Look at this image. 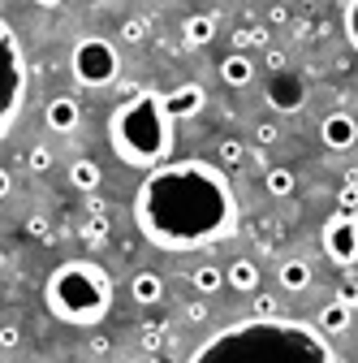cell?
Returning <instances> with one entry per match:
<instances>
[{
  "label": "cell",
  "instance_id": "4fadbf2b",
  "mask_svg": "<svg viewBox=\"0 0 358 363\" xmlns=\"http://www.w3.org/2000/svg\"><path fill=\"white\" fill-rule=\"evenodd\" d=\"M220 82L225 86H250L255 82V61L246 52H229L225 61H220Z\"/></svg>",
  "mask_w": 358,
  "mask_h": 363
},
{
  "label": "cell",
  "instance_id": "5bb4252c",
  "mask_svg": "<svg viewBox=\"0 0 358 363\" xmlns=\"http://www.w3.org/2000/svg\"><path fill=\"white\" fill-rule=\"evenodd\" d=\"M182 39L190 43V48H207V43L216 39V13H190L182 22Z\"/></svg>",
  "mask_w": 358,
  "mask_h": 363
},
{
  "label": "cell",
  "instance_id": "44dd1931",
  "mask_svg": "<svg viewBox=\"0 0 358 363\" xmlns=\"http://www.w3.org/2000/svg\"><path fill=\"white\" fill-rule=\"evenodd\" d=\"M267 43V30L263 26H246V30H233V52H246V48H263Z\"/></svg>",
  "mask_w": 358,
  "mask_h": 363
},
{
  "label": "cell",
  "instance_id": "7402d4cb",
  "mask_svg": "<svg viewBox=\"0 0 358 363\" xmlns=\"http://www.w3.org/2000/svg\"><path fill=\"white\" fill-rule=\"evenodd\" d=\"M337 212H358V173H350L345 186L337 191Z\"/></svg>",
  "mask_w": 358,
  "mask_h": 363
},
{
  "label": "cell",
  "instance_id": "9c48e42d",
  "mask_svg": "<svg viewBox=\"0 0 358 363\" xmlns=\"http://www.w3.org/2000/svg\"><path fill=\"white\" fill-rule=\"evenodd\" d=\"M320 139H324L328 152H350V147L358 143V121H354L350 113H328V117L320 121Z\"/></svg>",
  "mask_w": 358,
  "mask_h": 363
},
{
  "label": "cell",
  "instance_id": "1f68e13d",
  "mask_svg": "<svg viewBox=\"0 0 358 363\" xmlns=\"http://www.w3.org/2000/svg\"><path fill=\"white\" fill-rule=\"evenodd\" d=\"M143 346H147V350H160V346H164V333H160V329H143Z\"/></svg>",
  "mask_w": 358,
  "mask_h": 363
},
{
  "label": "cell",
  "instance_id": "f546056e",
  "mask_svg": "<svg viewBox=\"0 0 358 363\" xmlns=\"http://www.w3.org/2000/svg\"><path fill=\"white\" fill-rule=\"evenodd\" d=\"M337 298H341L345 307H358V281H354V277H345V281H341V290H337Z\"/></svg>",
  "mask_w": 358,
  "mask_h": 363
},
{
  "label": "cell",
  "instance_id": "277c9868",
  "mask_svg": "<svg viewBox=\"0 0 358 363\" xmlns=\"http://www.w3.org/2000/svg\"><path fill=\"white\" fill-rule=\"evenodd\" d=\"M43 303L57 320L91 329L112 311V277L91 259H65L52 268L48 286H43Z\"/></svg>",
  "mask_w": 358,
  "mask_h": 363
},
{
  "label": "cell",
  "instance_id": "603a6c76",
  "mask_svg": "<svg viewBox=\"0 0 358 363\" xmlns=\"http://www.w3.org/2000/svg\"><path fill=\"white\" fill-rule=\"evenodd\" d=\"M216 160L225 164V169H233V164H242V160H246V147H242L238 139H225V143L216 147Z\"/></svg>",
  "mask_w": 358,
  "mask_h": 363
},
{
  "label": "cell",
  "instance_id": "ffe728a7",
  "mask_svg": "<svg viewBox=\"0 0 358 363\" xmlns=\"http://www.w3.org/2000/svg\"><path fill=\"white\" fill-rule=\"evenodd\" d=\"M190 286H195L199 294H216L220 286H229V281H225V268H216V264H199V268L190 272Z\"/></svg>",
  "mask_w": 358,
  "mask_h": 363
},
{
  "label": "cell",
  "instance_id": "83f0119b",
  "mask_svg": "<svg viewBox=\"0 0 358 363\" xmlns=\"http://www.w3.org/2000/svg\"><path fill=\"white\" fill-rule=\"evenodd\" d=\"M250 311L259 315V320H272V315H277V298H272V294H255Z\"/></svg>",
  "mask_w": 358,
  "mask_h": 363
},
{
  "label": "cell",
  "instance_id": "74e56055",
  "mask_svg": "<svg viewBox=\"0 0 358 363\" xmlns=\"http://www.w3.org/2000/svg\"><path fill=\"white\" fill-rule=\"evenodd\" d=\"M156 363H173V359H156Z\"/></svg>",
  "mask_w": 358,
  "mask_h": 363
},
{
  "label": "cell",
  "instance_id": "8d00e7d4",
  "mask_svg": "<svg viewBox=\"0 0 358 363\" xmlns=\"http://www.w3.org/2000/svg\"><path fill=\"white\" fill-rule=\"evenodd\" d=\"M35 5H39V9H57V5H61V0H35Z\"/></svg>",
  "mask_w": 358,
  "mask_h": 363
},
{
  "label": "cell",
  "instance_id": "ba28073f",
  "mask_svg": "<svg viewBox=\"0 0 358 363\" xmlns=\"http://www.w3.org/2000/svg\"><path fill=\"white\" fill-rule=\"evenodd\" d=\"M263 100L272 104L277 113H298V108L306 104V82H302V74H294V69H277L272 78H267Z\"/></svg>",
  "mask_w": 358,
  "mask_h": 363
},
{
  "label": "cell",
  "instance_id": "30bf717a",
  "mask_svg": "<svg viewBox=\"0 0 358 363\" xmlns=\"http://www.w3.org/2000/svg\"><path fill=\"white\" fill-rule=\"evenodd\" d=\"M203 100H207V91L199 82H182V86H173L168 96H164V108H168L173 121H186V117L203 113Z\"/></svg>",
  "mask_w": 358,
  "mask_h": 363
},
{
  "label": "cell",
  "instance_id": "2e32d148",
  "mask_svg": "<svg viewBox=\"0 0 358 363\" xmlns=\"http://www.w3.org/2000/svg\"><path fill=\"white\" fill-rule=\"evenodd\" d=\"M277 281H281L285 294H302V290L311 286V264H306V259H285V264L277 268Z\"/></svg>",
  "mask_w": 358,
  "mask_h": 363
},
{
  "label": "cell",
  "instance_id": "9a60e30c",
  "mask_svg": "<svg viewBox=\"0 0 358 363\" xmlns=\"http://www.w3.org/2000/svg\"><path fill=\"white\" fill-rule=\"evenodd\" d=\"M225 281L238 290V294H255L259 290V264L255 259H233L225 268Z\"/></svg>",
  "mask_w": 358,
  "mask_h": 363
},
{
  "label": "cell",
  "instance_id": "d4e9b609",
  "mask_svg": "<svg viewBox=\"0 0 358 363\" xmlns=\"http://www.w3.org/2000/svg\"><path fill=\"white\" fill-rule=\"evenodd\" d=\"M147 30H151L147 18H125V22H121V39H129V43H143Z\"/></svg>",
  "mask_w": 358,
  "mask_h": 363
},
{
  "label": "cell",
  "instance_id": "5b68a950",
  "mask_svg": "<svg viewBox=\"0 0 358 363\" xmlns=\"http://www.w3.org/2000/svg\"><path fill=\"white\" fill-rule=\"evenodd\" d=\"M69 74H74V82L86 86V91L112 86L117 74H121V52L112 48V39L86 35V39L74 43V52H69Z\"/></svg>",
  "mask_w": 358,
  "mask_h": 363
},
{
  "label": "cell",
  "instance_id": "484cf974",
  "mask_svg": "<svg viewBox=\"0 0 358 363\" xmlns=\"http://www.w3.org/2000/svg\"><path fill=\"white\" fill-rule=\"evenodd\" d=\"M26 164H30V173H48L52 169V152L48 147H30L26 152Z\"/></svg>",
  "mask_w": 358,
  "mask_h": 363
},
{
  "label": "cell",
  "instance_id": "e575fe53",
  "mask_svg": "<svg viewBox=\"0 0 358 363\" xmlns=\"http://www.w3.org/2000/svg\"><path fill=\"white\" fill-rule=\"evenodd\" d=\"M0 346H5V350L18 346V329H13V325H5V333H0Z\"/></svg>",
  "mask_w": 358,
  "mask_h": 363
},
{
  "label": "cell",
  "instance_id": "52a82bcc",
  "mask_svg": "<svg viewBox=\"0 0 358 363\" xmlns=\"http://www.w3.org/2000/svg\"><path fill=\"white\" fill-rule=\"evenodd\" d=\"M5 35V57H9V96H5V117H0V130H13L18 113H22V100H26V57H22V43L13 35V26H0Z\"/></svg>",
  "mask_w": 358,
  "mask_h": 363
},
{
  "label": "cell",
  "instance_id": "6da1fadb",
  "mask_svg": "<svg viewBox=\"0 0 358 363\" xmlns=\"http://www.w3.org/2000/svg\"><path fill=\"white\" fill-rule=\"evenodd\" d=\"M134 225L160 251H199L238 230V199L225 169L207 160H173L134 191Z\"/></svg>",
  "mask_w": 358,
  "mask_h": 363
},
{
  "label": "cell",
  "instance_id": "3957f363",
  "mask_svg": "<svg viewBox=\"0 0 358 363\" xmlns=\"http://www.w3.org/2000/svg\"><path fill=\"white\" fill-rule=\"evenodd\" d=\"M108 143L129 169H160L173 152V117L164 108V96L134 91L129 100H121L108 117Z\"/></svg>",
  "mask_w": 358,
  "mask_h": 363
},
{
  "label": "cell",
  "instance_id": "f1b7e54d",
  "mask_svg": "<svg viewBox=\"0 0 358 363\" xmlns=\"http://www.w3.org/2000/svg\"><path fill=\"white\" fill-rule=\"evenodd\" d=\"M277 139H281V130H277L272 121H259V125H255V143H259V147H272Z\"/></svg>",
  "mask_w": 358,
  "mask_h": 363
},
{
  "label": "cell",
  "instance_id": "d6a6232c",
  "mask_svg": "<svg viewBox=\"0 0 358 363\" xmlns=\"http://www.w3.org/2000/svg\"><path fill=\"white\" fill-rule=\"evenodd\" d=\"M267 22H272V26H285V22H289L285 5H272V9H267Z\"/></svg>",
  "mask_w": 358,
  "mask_h": 363
},
{
  "label": "cell",
  "instance_id": "d6986e66",
  "mask_svg": "<svg viewBox=\"0 0 358 363\" xmlns=\"http://www.w3.org/2000/svg\"><path fill=\"white\" fill-rule=\"evenodd\" d=\"M263 186H267V195H277V199H289L294 191H298V177H294V169H267L263 173Z\"/></svg>",
  "mask_w": 358,
  "mask_h": 363
},
{
  "label": "cell",
  "instance_id": "7a4b0ae2",
  "mask_svg": "<svg viewBox=\"0 0 358 363\" xmlns=\"http://www.w3.org/2000/svg\"><path fill=\"white\" fill-rule=\"evenodd\" d=\"M190 363H337L333 346L324 342V329H311L302 320H238L207 337Z\"/></svg>",
  "mask_w": 358,
  "mask_h": 363
},
{
  "label": "cell",
  "instance_id": "4316f807",
  "mask_svg": "<svg viewBox=\"0 0 358 363\" xmlns=\"http://www.w3.org/2000/svg\"><path fill=\"white\" fill-rule=\"evenodd\" d=\"M345 39L354 43V52H358V0H345Z\"/></svg>",
  "mask_w": 358,
  "mask_h": 363
},
{
  "label": "cell",
  "instance_id": "8fae6325",
  "mask_svg": "<svg viewBox=\"0 0 358 363\" xmlns=\"http://www.w3.org/2000/svg\"><path fill=\"white\" fill-rule=\"evenodd\" d=\"M43 121H48V130H57V134H74L78 121H82V108H78L74 96H57V100H48V108H43Z\"/></svg>",
  "mask_w": 358,
  "mask_h": 363
},
{
  "label": "cell",
  "instance_id": "4dcf8cb0",
  "mask_svg": "<svg viewBox=\"0 0 358 363\" xmlns=\"http://www.w3.org/2000/svg\"><path fill=\"white\" fill-rule=\"evenodd\" d=\"M26 234H30V238H43V242H52L48 220H43V216H30V220H26Z\"/></svg>",
  "mask_w": 358,
  "mask_h": 363
},
{
  "label": "cell",
  "instance_id": "8992f818",
  "mask_svg": "<svg viewBox=\"0 0 358 363\" xmlns=\"http://www.w3.org/2000/svg\"><path fill=\"white\" fill-rule=\"evenodd\" d=\"M320 242H324V255H328L333 264L354 268V264H358V212H333V216L324 220Z\"/></svg>",
  "mask_w": 358,
  "mask_h": 363
},
{
  "label": "cell",
  "instance_id": "ac0fdd59",
  "mask_svg": "<svg viewBox=\"0 0 358 363\" xmlns=\"http://www.w3.org/2000/svg\"><path fill=\"white\" fill-rule=\"evenodd\" d=\"M350 320H354V307H345L341 298H333V303L320 307V329H324V333H345Z\"/></svg>",
  "mask_w": 358,
  "mask_h": 363
},
{
  "label": "cell",
  "instance_id": "e0dca14e",
  "mask_svg": "<svg viewBox=\"0 0 358 363\" xmlns=\"http://www.w3.org/2000/svg\"><path fill=\"white\" fill-rule=\"evenodd\" d=\"M100 182H104V169H100L96 160H74V164H69V186H74V191L91 195V191H100Z\"/></svg>",
  "mask_w": 358,
  "mask_h": 363
},
{
  "label": "cell",
  "instance_id": "cb8c5ba5",
  "mask_svg": "<svg viewBox=\"0 0 358 363\" xmlns=\"http://www.w3.org/2000/svg\"><path fill=\"white\" fill-rule=\"evenodd\" d=\"M82 238H86V242H91V247H100V242H108V220H104V216H91V220H86V225H82Z\"/></svg>",
  "mask_w": 358,
  "mask_h": 363
},
{
  "label": "cell",
  "instance_id": "d590c367",
  "mask_svg": "<svg viewBox=\"0 0 358 363\" xmlns=\"http://www.w3.org/2000/svg\"><path fill=\"white\" fill-rule=\"evenodd\" d=\"M267 65H272V74L285 69V52H267Z\"/></svg>",
  "mask_w": 358,
  "mask_h": 363
},
{
  "label": "cell",
  "instance_id": "7c38bea8",
  "mask_svg": "<svg viewBox=\"0 0 358 363\" xmlns=\"http://www.w3.org/2000/svg\"><path fill=\"white\" fill-rule=\"evenodd\" d=\"M129 298L139 303V307H156L160 298H164V277L160 272H134V281H129Z\"/></svg>",
  "mask_w": 358,
  "mask_h": 363
},
{
  "label": "cell",
  "instance_id": "836d02e7",
  "mask_svg": "<svg viewBox=\"0 0 358 363\" xmlns=\"http://www.w3.org/2000/svg\"><path fill=\"white\" fill-rule=\"evenodd\" d=\"M186 320H195V325L207 320V307H203V303H190V307H186Z\"/></svg>",
  "mask_w": 358,
  "mask_h": 363
}]
</instances>
